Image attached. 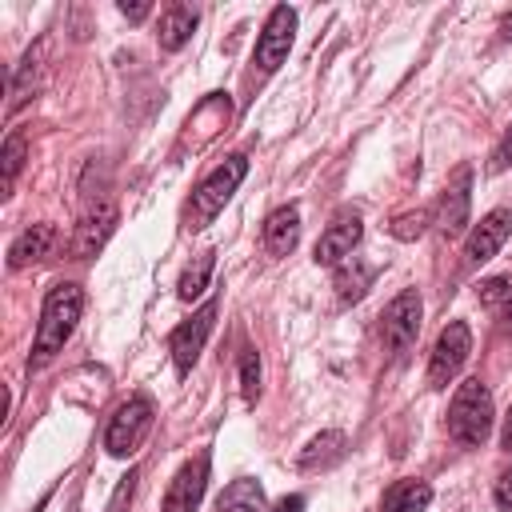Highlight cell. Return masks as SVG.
<instances>
[{
    "instance_id": "cell-24",
    "label": "cell",
    "mask_w": 512,
    "mask_h": 512,
    "mask_svg": "<svg viewBox=\"0 0 512 512\" xmlns=\"http://www.w3.org/2000/svg\"><path fill=\"white\" fill-rule=\"evenodd\" d=\"M212 268H216V252H200V256H192V264L180 272L176 296H180V300H196V296L208 288V280H212Z\"/></svg>"
},
{
    "instance_id": "cell-15",
    "label": "cell",
    "mask_w": 512,
    "mask_h": 512,
    "mask_svg": "<svg viewBox=\"0 0 512 512\" xmlns=\"http://www.w3.org/2000/svg\"><path fill=\"white\" fill-rule=\"evenodd\" d=\"M296 244H300V208L284 204V208L268 212V220H264V248L272 256H288Z\"/></svg>"
},
{
    "instance_id": "cell-11",
    "label": "cell",
    "mask_w": 512,
    "mask_h": 512,
    "mask_svg": "<svg viewBox=\"0 0 512 512\" xmlns=\"http://www.w3.org/2000/svg\"><path fill=\"white\" fill-rule=\"evenodd\" d=\"M468 212H472V168L460 164V168L448 176L444 192H440V216H436L440 232H444V236H460V232L468 228Z\"/></svg>"
},
{
    "instance_id": "cell-20",
    "label": "cell",
    "mask_w": 512,
    "mask_h": 512,
    "mask_svg": "<svg viewBox=\"0 0 512 512\" xmlns=\"http://www.w3.org/2000/svg\"><path fill=\"white\" fill-rule=\"evenodd\" d=\"M372 280H376V264H364L356 256H348L344 264H336V296L344 304H356L372 288Z\"/></svg>"
},
{
    "instance_id": "cell-17",
    "label": "cell",
    "mask_w": 512,
    "mask_h": 512,
    "mask_svg": "<svg viewBox=\"0 0 512 512\" xmlns=\"http://www.w3.org/2000/svg\"><path fill=\"white\" fill-rule=\"evenodd\" d=\"M196 20H200L196 8H188V4H168V8L160 12V24H156L160 48H164V52H180V48L192 40Z\"/></svg>"
},
{
    "instance_id": "cell-6",
    "label": "cell",
    "mask_w": 512,
    "mask_h": 512,
    "mask_svg": "<svg viewBox=\"0 0 512 512\" xmlns=\"http://www.w3.org/2000/svg\"><path fill=\"white\" fill-rule=\"evenodd\" d=\"M116 220H120V212H116L112 200H92V204L80 212L76 228H72L68 256H72V260H92V256L108 244V236L116 232Z\"/></svg>"
},
{
    "instance_id": "cell-4",
    "label": "cell",
    "mask_w": 512,
    "mask_h": 512,
    "mask_svg": "<svg viewBox=\"0 0 512 512\" xmlns=\"http://www.w3.org/2000/svg\"><path fill=\"white\" fill-rule=\"evenodd\" d=\"M152 400L148 396H128L116 412H112V420H108V428H104V448L112 452V456H132L140 444H144V436L152 432Z\"/></svg>"
},
{
    "instance_id": "cell-9",
    "label": "cell",
    "mask_w": 512,
    "mask_h": 512,
    "mask_svg": "<svg viewBox=\"0 0 512 512\" xmlns=\"http://www.w3.org/2000/svg\"><path fill=\"white\" fill-rule=\"evenodd\" d=\"M212 324H216V300H208L200 312H192V320H184V324L172 328V336H168V352H172V364H176L180 376H188L192 364L200 360Z\"/></svg>"
},
{
    "instance_id": "cell-5",
    "label": "cell",
    "mask_w": 512,
    "mask_h": 512,
    "mask_svg": "<svg viewBox=\"0 0 512 512\" xmlns=\"http://www.w3.org/2000/svg\"><path fill=\"white\" fill-rule=\"evenodd\" d=\"M292 36H296V12H292L288 4L272 8L268 20H264V28H260V36H256V56H252L256 76H272V72L288 60Z\"/></svg>"
},
{
    "instance_id": "cell-1",
    "label": "cell",
    "mask_w": 512,
    "mask_h": 512,
    "mask_svg": "<svg viewBox=\"0 0 512 512\" xmlns=\"http://www.w3.org/2000/svg\"><path fill=\"white\" fill-rule=\"evenodd\" d=\"M84 312V292L80 284H52L40 308V324H36V344L28 356V368H44L76 332V320Z\"/></svg>"
},
{
    "instance_id": "cell-26",
    "label": "cell",
    "mask_w": 512,
    "mask_h": 512,
    "mask_svg": "<svg viewBox=\"0 0 512 512\" xmlns=\"http://www.w3.org/2000/svg\"><path fill=\"white\" fill-rule=\"evenodd\" d=\"M476 296H480V304H484V308L512 304V276H492V280H484V284L476 288Z\"/></svg>"
},
{
    "instance_id": "cell-2",
    "label": "cell",
    "mask_w": 512,
    "mask_h": 512,
    "mask_svg": "<svg viewBox=\"0 0 512 512\" xmlns=\"http://www.w3.org/2000/svg\"><path fill=\"white\" fill-rule=\"evenodd\" d=\"M496 408H492V392L484 380H464L448 404V432L456 444L464 448H480L492 432Z\"/></svg>"
},
{
    "instance_id": "cell-28",
    "label": "cell",
    "mask_w": 512,
    "mask_h": 512,
    "mask_svg": "<svg viewBox=\"0 0 512 512\" xmlns=\"http://www.w3.org/2000/svg\"><path fill=\"white\" fill-rule=\"evenodd\" d=\"M488 168H492V172H504V168H512V124H508V128H504V136L496 140Z\"/></svg>"
},
{
    "instance_id": "cell-23",
    "label": "cell",
    "mask_w": 512,
    "mask_h": 512,
    "mask_svg": "<svg viewBox=\"0 0 512 512\" xmlns=\"http://www.w3.org/2000/svg\"><path fill=\"white\" fill-rule=\"evenodd\" d=\"M24 160H28V136H24V132H8V140H4V148H0V192H4V196L12 192V184H16L20 168H24Z\"/></svg>"
},
{
    "instance_id": "cell-25",
    "label": "cell",
    "mask_w": 512,
    "mask_h": 512,
    "mask_svg": "<svg viewBox=\"0 0 512 512\" xmlns=\"http://www.w3.org/2000/svg\"><path fill=\"white\" fill-rule=\"evenodd\" d=\"M240 392H244L248 404L260 400V356H256V348L240 352Z\"/></svg>"
},
{
    "instance_id": "cell-21",
    "label": "cell",
    "mask_w": 512,
    "mask_h": 512,
    "mask_svg": "<svg viewBox=\"0 0 512 512\" xmlns=\"http://www.w3.org/2000/svg\"><path fill=\"white\" fill-rule=\"evenodd\" d=\"M216 512H264V488H260L256 480L240 476V480H232V484L220 492Z\"/></svg>"
},
{
    "instance_id": "cell-30",
    "label": "cell",
    "mask_w": 512,
    "mask_h": 512,
    "mask_svg": "<svg viewBox=\"0 0 512 512\" xmlns=\"http://www.w3.org/2000/svg\"><path fill=\"white\" fill-rule=\"evenodd\" d=\"M132 492H136V472H128V476L120 480V488H116V496H112L108 512H124V508L132 504Z\"/></svg>"
},
{
    "instance_id": "cell-29",
    "label": "cell",
    "mask_w": 512,
    "mask_h": 512,
    "mask_svg": "<svg viewBox=\"0 0 512 512\" xmlns=\"http://www.w3.org/2000/svg\"><path fill=\"white\" fill-rule=\"evenodd\" d=\"M492 496H496V508H500V512H512V468L496 476V484H492Z\"/></svg>"
},
{
    "instance_id": "cell-33",
    "label": "cell",
    "mask_w": 512,
    "mask_h": 512,
    "mask_svg": "<svg viewBox=\"0 0 512 512\" xmlns=\"http://www.w3.org/2000/svg\"><path fill=\"white\" fill-rule=\"evenodd\" d=\"M500 444H504V452H512V412L504 416V432H500Z\"/></svg>"
},
{
    "instance_id": "cell-3",
    "label": "cell",
    "mask_w": 512,
    "mask_h": 512,
    "mask_svg": "<svg viewBox=\"0 0 512 512\" xmlns=\"http://www.w3.org/2000/svg\"><path fill=\"white\" fill-rule=\"evenodd\" d=\"M244 176H248V160H244V156H228L224 164H216V168L196 184V192H192V204H188V228H192V232L204 228V224L232 200V192L240 188Z\"/></svg>"
},
{
    "instance_id": "cell-12",
    "label": "cell",
    "mask_w": 512,
    "mask_h": 512,
    "mask_svg": "<svg viewBox=\"0 0 512 512\" xmlns=\"http://www.w3.org/2000/svg\"><path fill=\"white\" fill-rule=\"evenodd\" d=\"M204 488H208V452H196L172 476L164 492V512H196V504L204 500Z\"/></svg>"
},
{
    "instance_id": "cell-34",
    "label": "cell",
    "mask_w": 512,
    "mask_h": 512,
    "mask_svg": "<svg viewBox=\"0 0 512 512\" xmlns=\"http://www.w3.org/2000/svg\"><path fill=\"white\" fill-rule=\"evenodd\" d=\"M500 36H504V40H512V12L500 20Z\"/></svg>"
},
{
    "instance_id": "cell-27",
    "label": "cell",
    "mask_w": 512,
    "mask_h": 512,
    "mask_svg": "<svg viewBox=\"0 0 512 512\" xmlns=\"http://www.w3.org/2000/svg\"><path fill=\"white\" fill-rule=\"evenodd\" d=\"M428 220H432V212H428V208H420V212H408V216H396V224H392V236H400V240H412V236H420V232L428 228Z\"/></svg>"
},
{
    "instance_id": "cell-8",
    "label": "cell",
    "mask_w": 512,
    "mask_h": 512,
    "mask_svg": "<svg viewBox=\"0 0 512 512\" xmlns=\"http://www.w3.org/2000/svg\"><path fill=\"white\" fill-rule=\"evenodd\" d=\"M420 316H424V304H420V292H416V288H404L400 296H392V304H388L384 316H380V340H384V348H388L392 356L404 352V348L416 340Z\"/></svg>"
},
{
    "instance_id": "cell-19",
    "label": "cell",
    "mask_w": 512,
    "mask_h": 512,
    "mask_svg": "<svg viewBox=\"0 0 512 512\" xmlns=\"http://www.w3.org/2000/svg\"><path fill=\"white\" fill-rule=\"evenodd\" d=\"M228 112H232L228 96H224V92H212V96H208V100L188 116V136H192V132H200V144H208V140L228 124ZM200 144H196V148H200Z\"/></svg>"
},
{
    "instance_id": "cell-7",
    "label": "cell",
    "mask_w": 512,
    "mask_h": 512,
    "mask_svg": "<svg viewBox=\"0 0 512 512\" xmlns=\"http://www.w3.org/2000/svg\"><path fill=\"white\" fill-rule=\"evenodd\" d=\"M468 352H472V332H468V324H464V320H452V324L436 336V344H432L428 384H432V388H448V384L460 376V368H464Z\"/></svg>"
},
{
    "instance_id": "cell-32",
    "label": "cell",
    "mask_w": 512,
    "mask_h": 512,
    "mask_svg": "<svg viewBox=\"0 0 512 512\" xmlns=\"http://www.w3.org/2000/svg\"><path fill=\"white\" fill-rule=\"evenodd\" d=\"M272 512H304V496H284Z\"/></svg>"
},
{
    "instance_id": "cell-18",
    "label": "cell",
    "mask_w": 512,
    "mask_h": 512,
    "mask_svg": "<svg viewBox=\"0 0 512 512\" xmlns=\"http://www.w3.org/2000/svg\"><path fill=\"white\" fill-rule=\"evenodd\" d=\"M428 504H432V484L416 480V476H404V480L388 484L384 496H380V512H424Z\"/></svg>"
},
{
    "instance_id": "cell-31",
    "label": "cell",
    "mask_w": 512,
    "mask_h": 512,
    "mask_svg": "<svg viewBox=\"0 0 512 512\" xmlns=\"http://www.w3.org/2000/svg\"><path fill=\"white\" fill-rule=\"evenodd\" d=\"M148 12H152V4H148V0H120V16H124L128 24H140Z\"/></svg>"
},
{
    "instance_id": "cell-13",
    "label": "cell",
    "mask_w": 512,
    "mask_h": 512,
    "mask_svg": "<svg viewBox=\"0 0 512 512\" xmlns=\"http://www.w3.org/2000/svg\"><path fill=\"white\" fill-rule=\"evenodd\" d=\"M360 236H364L360 216H356V212H340V216L324 228V236L316 240V264H344V260L352 256V248L360 244Z\"/></svg>"
},
{
    "instance_id": "cell-22",
    "label": "cell",
    "mask_w": 512,
    "mask_h": 512,
    "mask_svg": "<svg viewBox=\"0 0 512 512\" xmlns=\"http://www.w3.org/2000/svg\"><path fill=\"white\" fill-rule=\"evenodd\" d=\"M344 456V432H320L316 440H308V448L300 452V468L304 472H316V468H328Z\"/></svg>"
},
{
    "instance_id": "cell-16",
    "label": "cell",
    "mask_w": 512,
    "mask_h": 512,
    "mask_svg": "<svg viewBox=\"0 0 512 512\" xmlns=\"http://www.w3.org/2000/svg\"><path fill=\"white\" fill-rule=\"evenodd\" d=\"M52 244H56V228L52 224H32V228H24L16 240H12V248H8V268H28V264H40L48 252H52Z\"/></svg>"
},
{
    "instance_id": "cell-10",
    "label": "cell",
    "mask_w": 512,
    "mask_h": 512,
    "mask_svg": "<svg viewBox=\"0 0 512 512\" xmlns=\"http://www.w3.org/2000/svg\"><path fill=\"white\" fill-rule=\"evenodd\" d=\"M508 236H512V212L508 208H492L488 216H480V224H472V232L464 240V264L468 268L488 264L504 248Z\"/></svg>"
},
{
    "instance_id": "cell-14",
    "label": "cell",
    "mask_w": 512,
    "mask_h": 512,
    "mask_svg": "<svg viewBox=\"0 0 512 512\" xmlns=\"http://www.w3.org/2000/svg\"><path fill=\"white\" fill-rule=\"evenodd\" d=\"M48 60V40H36L24 56H20V64H16V72H12V88H8V112H16V108H24L36 92H40V84H44V64Z\"/></svg>"
}]
</instances>
